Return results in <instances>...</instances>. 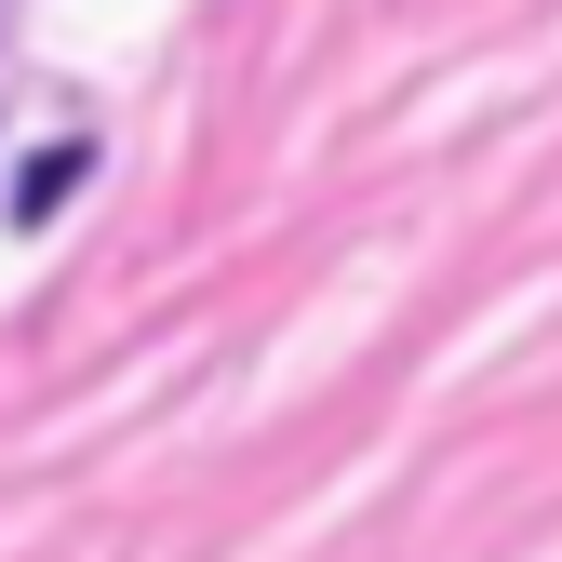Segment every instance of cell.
I'll return each mask as SVG.
<instances>
[{
    "instance_id": "obj_1",
    "label": "cell",
    "mask_w": 562,
    "mask_h": 562,
    "mask_svg": "<svg viewBox=\"0 0 562 562\" xmlns=\"http://www.w3.org/2000/svg\"><path fill=\"white\" fill-rule=\"evenodd\" d=\"M67 188H94V134H54V148H27V175H14V228H41Z\"/></svg>"
}]
</instances>
